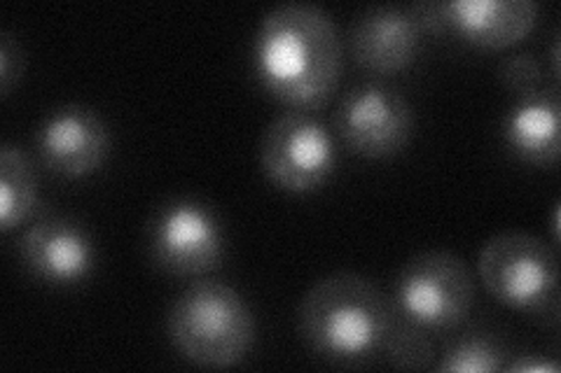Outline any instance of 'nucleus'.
<instances>
[{
  "label": "nucleus",
  "mask_w": 561,
  "mask_h": 373,
  "mask_svg": "<svg viewBox=\"0 0 561 373\" xmlns=\"http://www.w3.org/2000/svg\"><path fill=\"white\" fill-rule=\"evenodd\" d=\"M342 40L332 14L316 3H280L257 26L253 70L260 84L297 110L325 105L340 84Z\"/></svg>",
  "instance_id": "obj_1"
},
{
  "label": "nucleus",
  "mask_w": 561,
  "mask_h": 373,
  "mask_svg": "<svg viewBox=\"0 0 561 373\" xmlns=\"http://www.w3.org/2000/svg\"><path fill=\"white\" fill-rule=\"evenodd\" d=\"M396 304L370 278L337 271L313 282L297 311L305 346L332 364H360L381 352Z\"/></svg>",
  "instance_id": "obj_2"
},
{
  "label": "nucleus",
  "mask_w": 561,
  "mask_h": 373,
  "mask_svg": "<svg viewBox=\"0 0 561 373\" xmlns=\"http://www.w3.org/2000/svg\"><path fill=\"white\" fill-rule=\"evenodd\" d=\"M173 348L206 369L239 364L255 343V315L234 288L197 280L179 294L167 317Z\"/></svg>",
  "instance_id": "obj_3"
},
{
  "label": "nucleus",
  "mask_w": 561,
  "mask_h": 373,
  "mask_svg": "<svg viewBox=\"0 0 561 373\" xmlns=\"http://www.w3.org/2000/svg\"><path fill=\"white\" fill-rule=\"evenodd\" d=\"M478 271L501 304L538 317L559 315V261L554 247L526 231H501L480 250Z\"/></svg>",
  "instance_id": "obj_4"
},
{
  "label": "nucleus",
  "mask_w": 561,
  "mask_h": 373,
  "mask_svg": "<svg viewBox=\"0 0 561 373\" xmlns=\"http://www.w3.org/2000/svg\"><path fill=\"white\" fill-rule=\"evenodd\" d=\"M476 301L470 266L449 250L419 253L396 276V311L424 329H451Z\"/></svg>",
  "instance_id": "obj_5"
},
{
  "label": "nucleus",
  "mask_w": 561,
  "mask_h": 373,
  "mask_svg": "<svg viewBox=\"0 0 561 373\" xmlns=\"http://www.w3.org/2000/svg\"><path fill=\"white\" fill-rule=\"evenodd\" d=\"M260 166L270 180L293 194H307L328 183L337 166L335 136L305 110L278 115L260 140Z\"/></svg>",
  "instance_id": "obj_6"
},
{
  "label": "nucleus",
  "mask_w": 561,
  "mask_h": 373,
  "mask_svg": "<svg viewBox=\"0 0 561 373\" xmlns=\"http://www.w3.org/2000/svg\"><path fill=\"white\" fill-rule=\"evenodd\" d=\"M225 226L218 212L197 199H173L148 222V250L173 276H204L225 257Z\"/></svg>",
  "instance_id": "obj_7"
},
{
  "label": "nucleus",
  "mask_w": 561,
  "mask_h": 373,
  "mask_svg": "<svg viewBox=\"0 0 561 373\" xmlns=\"http://www.w3.org/2000/svg\"><path fill=\"white\" fill-rule=\"evenodd\" d=\"M342 143L360 156L383 159L405 150L414 133V108L408 96L381 82L348 89L332 117Z\"/></svg>",
  "instance_id": "obj_8"
},
{
  "label": "nucleus",
  "mask_w": 561,
  "mask_h": 373,
  "mask_svg": "<svg viewBox=\"0 0 561 373\" xmlns=\"http://www.w3.org/2000/svg\"><path fill=\"white\" fill-rule=\"evenodd\" d=\"M410 10L421 31L454 33L486 49H503L524 40L538 20L534 0H426L410 5Z\"/></svg>",
  "instance_id": "obj_9"
},
{
  "label": "nucleus",
  "mask_w": 561,
  "mask_h": 373,
  "mask_svg": "<svg viewBox=\"0 0 561 373\" xmlns=\"http://www.w3.org/2000/svg\"><path fill=\"white\" fill-rule=\"evenodd\" d=\"M35 148L49 171L64 177H84L96 173L108 159L111 129L90 105L68 103L41 121Z\"/></svg>",
  "instance_id": "obj_10"
},
{
  "label": "nucleus",
  "mask_w": 561,
  "mask_h": 373,
  "mask_svg": "<svg viewBox=\"0 0 561 373\" xmlns=\"http://www.w3.org/2000/svg\"><path fill=\"white\" fill-rule=\"evenodd\" d=\"M26 269L49 285H78L96 269V245L87 226L61 212H45L20 241Z\"/></svg>",
  "instance_id": "obj_11"
},
{
  "label": "nucleus",
  "mask_w": 561,
  "mask_h": 373,
  "mask_svg": "<svg viewBox=\"0 0 561 373\" xmlns=\"http://www.w3.org/2000/svg\"><path fill=\"white\" fill-rule=\"evenodd\" d=\"M421 33L410 8L373 5L351 24V55L370 73L391 75L416 59Z\"/></svg>",
  "instance_id": "obj_12"
},
{
  "label": "nucleus",
  "mask_w": 561,
  "mask_h": 373,
  "mask_svg": "<svg viewBox=\"0 0 561 373\" xmlns=\"http://www.w3.org/2000/svg\"><path fill=\"white\" fill-rule=\"evenodd\" d=\"M503 138L522 162L552 166L561 150V108L557 89L519 94L503 119Z\"/></svg>",
  "instance_id": "obj_13"
},
{
  "label": "nucleus",
  "mask_w": 561,
  "mask_h": 373,
  "mask_svg": "<svg viewBox=\"0 0 561 373\" xmlns=\"http://www.w3.org/2000/svg\"><path fill=\"white\" fill-rule=\"evenodd\" d=\"M38 206V177L31 159L10 143L0 148V226L12 231Z\"/></svg>",
  "instance_id": "obj_14"
},
{
  "label": "nucleus",
  "mask_w": 561,
  "mask_h": 373,
  "mask_svg": "<svg viewBox=\"0 0 561 373\" xmlns=\"http://www.w3.org/2000/svg\"><path fill=\"white\" fill-rule=\"evenodd\" d=\"M505 369V350L489 336H466L443 354L437 371L494 373Z\"/></svg>",
  "instance_id": "obj_15"
},
{
  "label": "nucleus",
  "mask_w": 561,
  "mask_h": 373,
  "mask_svg": "<svg viewBox=\"0 0 561 373\" xmlns=\"http://www.w3.org/2000/svg\"><path fill=\"white\" fill-rule=\"evenodd\" d=\"M381 352L396 369H428L433 360V343L426 339L424 327L396 313L393 327L386 336Z\"/></svg>",
  "instance_id": "obj_16"
},
{
  "label": "nucleus",
  "mask_w": 561,
  "mask_h": 373,
  "mask_svg": "<svg viewBox=\"0 0 561 373\" xmlns=\"http://www.w3.org/2000/svg\"><path fill=\"white\" fill-rule=\"evenodd\" d=\"M499 80L513 94H529L540 89L542 68L534 55H513L499 66Z\"/></svg>",
  "instance_id": "obj_17"
},
{
  "label": "nucleus",
  "mask_w": 561,
  "mask_h": 373,
  "mask_svg": "<svg viewBox=\"0 0 561 373\" xmlns=\"http://www.w3.org/2000/svg\"><path fill=\"white\" fill-rule=\"evenodd\" d=\"M26 68V51L10 31H0V94L10 96L12 86L22 80Z\"/></svg>",
  "instance_id": "obj_18"
},
{
  "label": "nucleus",
  "mask_w": 561,
  "mask_h": 373,
  "mask_svg": "<svg viewBox=\"0 0 561 373\" xmlns=\"http://www.w3.org/2000/svg\"><path fill=\"white\" fill-rule=\"evenodd\" d=\"M505 369L515 373H557L559 364L552 360H542L538 354H517L511 364H505Z\"/></svg>",
  "instance_id": "obj_19"
}]
</instances>
